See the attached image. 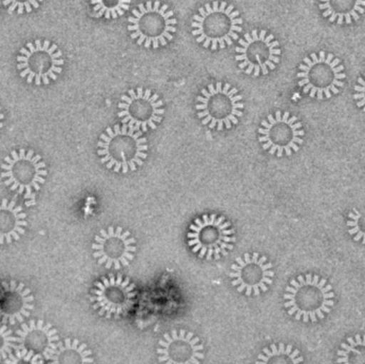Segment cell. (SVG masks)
Segmentation results:
<instances>
[{
  "label": "cell",
  "instance_id": "obj_22",
  "mask_svg": "<svg viewBox=\"0 0 365 364\" xmlns=\"http://www.w3.org/2000/svg\"><path fill=\"white\" fill-rule=\"evenodd\" d=\"M300 352L294 350L293 346L280 343L272 344L269 348H264L259 355L257 364H299L304 361V357L299 356Z\"/></svg>",
  "mask_w": 365,
  "mask_h": 364
},
{
  "label": "cell",
  "instance_id": "obj_14",
  "mask_svg": "<svg viewBox=\"0 0 365 364\" xmlns=\"http://www.w3.org/2000/svg\"><path fill=\"white\" fill-rule=\"evenodd\" d=\"M229 276L232 286H235L238 293H244L246 296H259L267 292L274 274L267 258L255 252L238 256L231 266Z\"/></svg>",
  "mask_w": 365,
  "mask_h": 364
},
{
  "label": "cell",
  "instance_id": "obj_6",
  "mask_svg": "<svg viewBox=\"0 0 365 364\" xmlns=\"http://www.w3.org/2000/svg\"><path fill=\"white\" fill-rule=\"evenodd\" d=\"M0 168L6 187L24 194L26 207L36 205V192L41 189L47 175L46 165L41 155L32 150L12 151Z\"/></svg>",
  "mask_w": 365,
  "mask_h": 364
},
{
  "label": "cell",
  "instance_id": "obj_16",
  "mask_svg": "<svg viewBox=\"0 0 365 364\" xmlns=\"http://www.w3.org/2000/svg\"><path fill=\"white\" fill-rule=\"evenodd\" d=\"M17 348L31 354L40 364L51 360L59 343V336L53 325L44 321H30L16 331Z\"/></svg>",
  "mask_w": 365,
  "mask_h": 364
},
{
  "label": "cell",
  "instance_id": "obj_2",
  "mask_svg": "<svg viewBox=\"0 0 365 364\" xmlns=\"http://www.w3.org/2000/svg\"><path fill=\"white\" fill-rule=\"evenodd\" d=\"M192 34L197 42L212 51L225 48L242 31V19L232 4L225 1L206 4L192 17Z\"/></svg>",
  "mask_w": 365,
  "mask_h": 364
},
{
  "label": "cell",
  "instance_id": "obj_28",
  "mask_svg": "<svg viewBox=\"0 0 365 364\" xmlns=\"http://www.w3.org/2000/svg\"><path fill=\"white\" fill-rule=\"evenodd\" d=\"M354 98L357 102V106L362 108L365 113V74L364 77H360L358 79L357 85H355Z\"/></svg>",
  "mask_w": 365,
  "mask_h": 364
},
{
  "label": "cell",
  "instance_id": "obj_17",
  "mask_svg": "<svg viewBox=\"0 0 365 364\" xmlns=\"http://www.w3.org/2000/svg\"><path fill=\"white\" fill-rule=\"evenodd\" d=\"M204 348L199 338L186 331L166 333L158 343V360L166 364H200Z\"/></svg>",
  "mask_w": 365,
  "mask_h": 364
},
{
  "label": "cell",
  "instance_id": "obj_27",
  "mask_svg": "<svg viewBox=\"0 0 365 364\" xmlns=\"http://www.w3.org/2000/svg\"><path fill=\"white\" fill-rule=\"evenodd\" d=\"M43 0H2L4 6L8 8V12L12 14L16 11L19 14L30 13L40 6Z\"/></svg>",
  "mask_w": 365,
  "mask_h": 364
},
{
  "label": "cell",
  "instance_id": "obj_9",
  "mask_svg": "<svg viewBox=\"0 0 365 364\" xmlns=\"http://www.w3.org/2000/svg\"><path fill=\"white\" fill-rule=\"evenodd\" d=\"M16 61L21 78L36 85H48L56 80L61 74L64 64L61 51L48 40L28 43L19 51Z\"/></svg>",
  "mask_w": 365,
  "mask_h": 364
},
{
  "label": "cell",
  "instance_id": "obj_13",
  "mask_svg": "<svg viewBox=\"0 0 365 364\" xmlns=\"http://www.w3.org/2000/svg\"><path fill=\"white\" fill-rule=\"evenodd\" d=\"M119 109L122 123L141 132L156 130L166 113L158 94L143 88L130 90L128 95L122 96Z\"/></svg>",
  "mask_w": 365,
  "mask_h": 364
},
{
  "label": "cell",
  "instance_id": "obj_8",
  "mask_svg": "<svg viewBox=\"0 0 365 364\" xmlns=\"http://www.w3.org/2000/svg\"><path fill=\"white\" fill-rule=\"evenodd\" d=\"M188 245L199 258L219 260L233 250L235 230L223 216L204 214L189 228Z\"/></svg>",
  "mask_w": 365,
  "mask_h": 364
},
{
  "label": "cell",
  "instance_id": "obj_5",
  "mask_svg": "<svg viewBox=\"0 0 365 364\" xmlns=\"http://www.w3.org/2000/svg\"><path fill=\"white\" fill-rule=\"evenodd\" d=\"M197 117L210 130H230L242 117V96L230 83H210L197 98Z\"/></svg>",
  "mask_w": 365,
  "mask_h": 364
},
{
  "label": "cell",
  "instance_id": "obj_12",
  "mask_svg": "<svg viewBox=\"0 0 365 364\" xmlns=\"http://www.w3.org/2000/svg\"><path fill=\"white\" fill-rule=\"evenodd\" d=\"M136 291L128 278L122 275L102 278L90 295L93 309L106 318H120L134 307Z\"/></svg>",
  "mask_w": 365,
  "mask_h": 364
},
{
  "label": "cell",
  "instance_id": "obj_11",
  "mask_svg": "<svg viewBox=\"0 0 365 364\" xmlns=\"http://www.w3.org/2000/svg\"><path fill=\"white\" fill-rule=\"evenodd\" d=\"M259 141L262 147L272 155L282 157L291 156L299 151L304 143V130L297 117L289 113L277 111L276 115H269L262 122L259 128Z\"/></svg>",
  "mask_w": 365,
  "mask_h": 364
},
{
  "label": "cell",
  "instance_id": "obj_23",
  "mask_svg": "<svg viewBox=\"0 0 365 364\" xmlns=\"http://www.w3.org/2000/svg\"><path fill=\"white\" fill-rule=\"evenodd\" d=\"M349 343H343L338 355L340 359L336 363L344 364H365V335H357L355 339L349 338Z\"/></svg>",
  "mask_w": 365,
  "mask_h": 364
},
{
  "label": "cell",
  "instance_id": "obj_21",
  "mask_svg": "<svg viewBox=\"0 0 365 364\" xmlns=\"http://www.w3.org/2000/svg\"><path fill=\"white\" fill-rule=\"evenodd\" d=\"M51 364H91L94 363L91 350L78 340L66 339L58 343L51 357Z\"/></svg>",
  "mask_w": 365,
  "mask_h": 364
},
{
  "label": "cell",
  "instance_id": "obj_20",
  "mask_svg": "<svg viewBox=\"0 0 365 364\" xmlns=\"http://www.w3.org/2000/svg\"><path fill=\"white\" fill-rule=\"evenodd\" d=\"M323 16L331 23L351 24L365 12V0H319Z\"/></svg>",
  "mask_w": 365,
  "mask_h": 364
},
{
  "label": "cell",
  "instance_id": "obj_10",
  "mask_svg": "<svg viewBox=\"0 0 365 364\" xmlns=\"http://www.w3.org/2000/svg\"><path fill=\"white\" fill-rule=\"evenodd\" d=\"M235 60L246 74L257 77L267 75L280 62L281 49L274 34L266 30H252L245 34L236 48Z\"/></svg>",
  "mask_w": 365,
  "mask_h": 364
},
{
  "label": "cell",
  "instance_id": "obj_26",
  "mask_svg": "<svg viewBox=\"0 0 365 364\" xmlns=\"http://www.w3.org/2000/svg\"><path fill=\"white\" fill-rule=\"evenodd\" d=\"M17 345V336L6 324H0V360H6Z\"/></svg>",
  "mask_w": 365,
  "mask_h": 364
},
{
  "label": "cell",
  "instance_id": "obj_19",
  "mask_svg": "<svg viewBox=\"0 0 365 364\" xmlns=\"http://www.w3.org/2000/svg\"><path fill=\"white\" fill-rule=\"evenodd\" d=\"M23 207L16 201L0 200V245L13 243L25 234L27 220Z\"/></svg>",
  "mask_w": 365,
  "mask_h": 364
},
{
  "label": "cell",
  "instance_id": "obj_29",
  "mask_svg": "<svg viewBox=\"0 0 365 364\" xmlns=\"http://www.w3.org/2000/svg\"><path fill=\"white\" fill-rule=\"evenodd\" d=\"M4 119V113H1V107H0V130L4 128V123H2V120Z\"/></svg>",
  "mask_w": 365,
  "mask_h": 364
},
{
  "label": "cell",
  "instance_id": "obj_7",
  "mask_svg": "<svg viewBox=\"0 0 365 364\" xmlns=\"http://www.w3.org/2000/svg\"><path fill=\"white\" fill-rule=\"evenodd\" d=\"M299 71L298 85L310 98H330L340 93L344 87V66L332 53H311L310 57L304 58Z\"/></svg>",
  "mask_w": 365,
  "mask_h": 364
},
{
  "label": "cell",
  "instance_id": "obj_24",
  "mask_svg": "<svg viewBox=\"0 0 365 364\" xmlns=\"http://www.w3.org/2000/svg\"><path fill=\"white\" fill-rule=\"evenodd\" d=\"M132 0H91L94 12L98 17L115 19L130 9Z\"/></svg>",
  "mask_w": 365,
  "mask_h": 364
},
{
  "label": "cell",
  "instance_id": "obj_25",
  "mask_svg": "<svg viewBox=\"0 0 365 364\" xmlns=\"http://www.w3.org/2000/svg\"><path fill=\"white\" fill-rule=\"evenodd\" d=\"M347 222L349 234L354 236V241H361L365 245V213H359L357 209L349 214Z\"/></svg>",
  "mask_w": 365,
  "mask_h": 364
},
{
  "label": "cell",
  "instance_id": "obj_1",
  "mask_svg": "<svg viewBox=\"0 0 365 364\" xmlns=\"http://www.w3.org/2000/svg\"><path fill=\"white\" fill-rule=\"evenodd\" d=\"M143 132L128 128L126 124L107 128L98 143V154L102 164L117 173L136 171L147 160L149 151Z\"/></svg>",
  "mask_w": 365,
  "mask_h": 364
},
{
  "label": "cell",
  "instance_id": "obj_4",
  "mask_svg": "<svg viewBox=\"0 0 365 364\" xmlns=\"http://www.w3.org/2000/svg\"><path fill=\"white\" fill-rule=\"evenodd\" d=\"M175 12L160 1L140 4L128 17V31L137 44L145 48L166 46L177 31Z\"/></svg>",
  "mask_w": 365,
  "mask_h": 364
},
{
  "label": "cell",
  "instance_id": "obj_3",
  "mask_svg": "<svg viewBox=\"0 0 365 364\" xmlns=\"http://www.w3.org/2000/svg\"><path fill=\"white\" fill-rule=\"evenodd\" d=\"M285 291L284 307L297 321L317 323L330 313L334 306L332 286L317 275L299 276L297 280H292Z\"/></svg>",
  "mask_w": 365,
  "mask_h": 364
},
{
  "label": "cell",
  "instance_id": "obj_15",
  "mask_svg": "<svg viewBox=\"0 0 365 364\" xmlns=\"http://www.w3.org/2000/svg\"><path fill=\"white\" fill-rule=\"evenodd\" d=\"M92 249L98 264L107 269H120L128 266L134 260L136 241L130 231L123 230L121 227H109L96 235Z\"/></svg>",
  "mask_w": 365,
  "mask_h": 364
},
{
  "label": "cell",
  "instance_id": "obj_18",
  "mask_svg": "<svg viewBox=\"0 0 365 364\" xmlns=\"http://www.w3.org/2000/svg\"><path fill=\"white\" fill-rule=\"evenodd\" d=\"M34 297L23 282H4L0 291V318L4 324L23 323L31 314Z\"/></svg>",
  "mask_w": 365,
  "mask_h": 364
}]
</instances>
